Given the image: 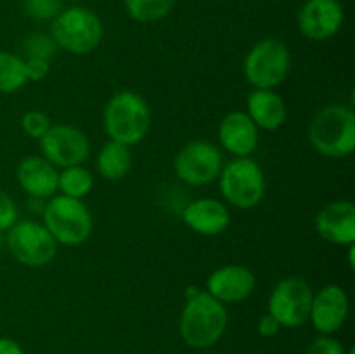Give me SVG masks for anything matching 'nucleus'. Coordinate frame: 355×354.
I'll return each instance as SVG.
<instances>
[{"label": "nucleus", "instance_id": "2f4dec72", "mask_svg": "<svg viewBox=\"0 0 355 354\" xmlns=\"http://www.w3.org/2000/svg\"><path fill=\"white\" fill-rule=\"evenodd\" d=\"M349 264H350V267L354 269V266H355V262H354V245H349Z\"/></svg>", "mask_w": 355, "mask_h": 354}, {"label": "nucleus", "instance_id": "39448f33", "mask_svg": "<svg viewBox=\"0 0 355 354\" xmlns=\"http://www.w3.org/2000/svg\"><path fill=\"white\" fill-rule=\"evenodd\" d=\"M42 224L47 228L58 245L78 246L90 238L94 229L92 214L78 198L54 194L45 201Z\"/></svg>", "mask_w": 355, "mask_h": 354}, {"label": "nucleus", "instance_id": "7c9ffc66", "mask_svg": "<svg viewBox=\"0 0 355 354\" xmlns=\"http://www.w3.org/2000/svg\"><path fill=\"white\" fill-rule=\"evenodd\" d=\"M0 354H26L23 347L16 342V340L9 339V337H0Z\"/></svg>", "mask_w": 355, "mask_h": 354}, {"label": "nucleus", "instance_id": "6ab92c4d", "mask_svg": "<svg viewBox=\"0 0 355 354\" xmlns=\"http://www.w3.org/2000/svg\"><path fill=\"white\" fill-rule=\"evenodd\" d=\"M246 115L259 130H277L288 120L286 101L269 89H253L246 99Z\"/></svg>", "mask_w": 355, "mask_h": 354}, {"label": "nucleus", "instance_id": "ddd939ff", "mask_svg": "<svg viewBox=\"0 0 355 354\" xmlns=\"http://www.w3.org/2000/svg\"><path fill=\"white\" fill-rule=\"evenodd\" d=\"M349 311L350 302L345 288L329 283L314 294L309 321L318 330L319 335H333L345 325Z\"/></svg>", "mask_w": 355, "mask_h": 354}, {"label": "nucleus", "instance_id": "393cba45", "mask_svg": "<svg viewBox=\"0 0 355 354\" xmlns=\"http://www.w3.org/2000/svg\"><path fill=\"white\" fill-rule=\"evenodd\" d=\"M51 127V117L40 110H30L21 117V128H23V132L28 137L37 139V141H40Z\"/></svg>", "mask_w": 355, "mask_h": 354}, {"label": "nucleus", "instance_id": "a211bd4d", "mask_svg": "<svg viewBox=\"0 0 355 354\" xmlns=\"http://www.w3.org/2000/svg\"><path fill=\"white\" fill-rule=\"evenodd\" d=\"M182 221L198 235L218 236L231 224V212L217 198H198L184 207Z\"/></svg>", "mask_w": 355, "mask_h": 354}, {"label": "nucleus", "instance_id": "4468645a", "mask_svg": "<svg viewBox=\"0 0 355 354\" xmlns=\"http://www.w3.org/2000/svg\"><path fill=\"white\" fill-rule=\"evenodd\" d=\"M257 276L243 264H227L208 276L207 292L224 305L245 302L255 292Z\"/></svg>", "mask_w": 355, "mask_h": 354}, {"label": "nucleus", "instance_id": "f257e3e1", "mask_svg": "<svg viewBox=\"0 0 355 354\" xmlns=\"http://www.w3.org/2000/svg\"><path fill=\"white\" fill-rule=\"evenodd\" d=\"M227 307L207 290L189 285L186 288V304L180 312L179 330L184 342L193 349L215 346L227 330Z\"/></svg>", "mask_w": 355, "mask_h": 354}, {"label": "nucleus", "instance_id": "b1692460", "mask_svg": "<svg viewBox=\"0 0 355 354\" xmlns=\"http://www.w3.org/2000/svg\"><path fill=\"white\" fill-rule=\"evenodd\" d=\"M23 51L24 58H33V59H45L51 61L58 52V45H55L54 38L51 33H42V31H35L30 33L23 42Z\"/></svg>", "mask_w": 355, "mask_h": 354}, {"label": "nucleus", "instance_id": "7ed1b4c3", "mask_svg": "<svg viewBox=\"0 0 355 354\" xmlns=\"http://www.w3.org/2000/svg\"><path fill=\"white\" fill-rule=\"evenodd\" d=\"M309 141L326 158H345L355 149V113L352 106L328 104L309 125Z\"/></svg>", "mask_w": 355, "mask_h": 354}, {"label": "nucleus", "instance_id": "cd10ccee", "mask_svg": "<svg viewBox=\"0 0 355 354\" xmlns=\"http://www.w3.org/2000/svg\"><path fill=\"white\" fill-rule=\"evenodd\" d=\"M305 354H347L342 342L333 339L331 335H319L309 344Z\"/></svg>", "mask_w": 355, "mask_h": 354}, {"label": "nucleus", "instance_id": "2eb2a0df", "mask_svg": "<svg viewBox=\"0 0 355 354\" xmlns=\"http://www.w3.org/2000/svg\"><path fill=\"white\" fill-rule=\"evenodd\" d=\"M315 231L324 242L331 243V245H354L355 205L350 200L329 201L315 217Z\"/></svg>", "mask_w": 355, "mask_h": 354}, {"label": "nucleus", "instance_id": "f8f14e48", "mask_svg": "<svg viewBox=\"0 0 355 354\" xmlns=\"http://www.w3.org/2000/svg\"><path fill=\"white\" fill-rule=\"evenodd\" d=\"M345 10L340 0H305L297 14V26L305 38L326 42L343 26Z\"/></svg>", "mask_w": 355, "mask_h": 354}, {"label": "nucleus", "instance_id": "f3484780", "mask_svg": "<svg viewBox=\"0 0 355 354\" xmlns=\"http://www.w3.org/2000/svg\"><path fill=\"white\" fill-rule=\"evenodd\" d=\"M58 169L44 156H24L16 167V180L30 198L49 200L58 194Z\"/></svg>", "mask_w": 355, "mask_h": 354}, {"label": "nucleus", "instance_id": "6e6552de", "mask_svg": "<svg viewBox=\"0 0 355 354\" xmlns=\"http://www.w3.org/2000/svg\"><path fill=\"white\" fill-rule=\"evenodd\" d=\"M6 243L10 255L26 267H44L54 260L58 243L42 222L33 219H21L9 231Z\"/></svg>", "mask_w": 355, "mask_h": 354}, {"label": "nucleus", "instance_id": "412c9836", "mask_svg": "<svg viewBox=\"0 0 355 354\" xmlns=\"http://www.w3.org/2000/svg\"><path fill=\"white\" fill-rule=\"evenodd\" d=\"M92 187V172L89 169H85L83 165L66 167L58 176V191L59 194H64V196L83 200L87 194H90Z\"/></svg>", "mask_w": 355, "mask_h": 354}, {"label": "nucleus", "instance_id": "423d86ee", "mask_svg": "<svg viewBox=\"0 0 355 354\" xmlns=\"http://www.w3.org/2000/svg\"><path fill=\"white\" fill-rule=\"evenodd\" d=\"M217 180L224 200L241 210L259 207L266 196L267 183L263 170L250 156L224 163Z\"/></svg>", "mask_w": 355, "mask_h": 354}, {"label": "nucleus", "instance_id": "f03ea898", "mask_svg": "<svg viewBox=\"0 0 355 354\" xmlns=\"http://www.w3.org/2000/svg\"><path fill=\"white\" fill-rule=\"evenodd\" d=\"M103 125L110 141L132 148L148 137L151 108L139 92L120 90L107 99L103 111Z\"/></svg>", "mask_w": 355, "mask_h": 354}, {"label": "nucleus", "instance_id": "473e14b6", "mask_svg": "<svg viewBox=\"0 0 355 354\" xmlns=\"http://www.w3.org/2000/svg\"><path fill=\"white\" fill-rule=\"evenodd\" d=\"M66 2H71V3H78V2H82V0H66Z\"/></svg>", "mask_w": 355, "mask_h": 354}, {"label": "nucleus", "instance_id": "9d476101", "mask_svg": "<svg viewBox=\"0 0 355 354\" xmlns=\"http://www.w3.org/2000/svg\"><path fill=\"white\" fill-rule=\"evenodd\" d=\"M224 158L220 148L210 141H191L179 149L173 172L189 186H207L218 179Z\"/></svg>", "mask_w": 355, "mask_h": 354}, {"label": "nucleus", "instance_id": "c85d7f7f", "mask_svg": "<svg viewBox=\"0 0 355 354\" xmlns=\"http://www.w3.org/2000/svg\"><path fill=\"white\" fill-rule=\"evenodd\" d=\"M24 59V73H26L28 82H42L51 73V61L45 59H33V58H23Z\"/></svg>", "mask_w": 355, "mask_h": 354}, {"label": "nucleus", "instance_id": "bb28decb", "mask_svg": "<svg viewBox=\"0 0 355 354\" xmlns=\"http://www.w3.org/2000/svg\"><path fill=\"white\" fill-rule=\"evenodd\" d=\"M19 221L17 205L6 191L0 189V233H6Z\"/></svg>", "mask_w": 355, "mask_h": 354}, {"label": "nucleus", "instance_id": "9b49d317", "mask_svg": "<svg viewBox=\"0 0 355 354\" xmlns=\"http://www.w3.org/2000/svg\"><path fill=\"white\" fill-rule=\"evenodd\" d=\"M38 142H40L42 156L55 169L82 165L90 156L89 137L75 125L52 124V127Z\"/></svg>", "mask_w": 355, "mask_h": 354}, {"label": "nucleus", "instance_id": "5701e85b", "mask_svg": "<svg viewBox=\"0 0 355 354\" xmlns=\"http://www.w3.org/2000/svg\"><path fill=\"white\" fill-rule=\"evenodd\" d=\"M175 0H125V10L135 23H156L168 16Z\"/></svg>", "mask_w": 355, "mask_h": 354}, {"label": "nucleus", "instance_id": "a878e982", "mask_svg": "<svg viewBox=\"0 0 355 354\" xmlns=\"http://www.w3.org/2000/svg\"><path fill=\"white\" fill-rule=\"evenodd\" d=\"M64 0H23L26 16L35 21H52L62 10Z\"/></svg>", "mask_w": 355, "mask_h": 354}, {"label": "nucleus", "instance_id": "72a5a7b5", "mask_svg": "<svg viewBox=\"0 0 355 354\" xmlns=\"http://www.w3.org/2000/svg\"><path fill=\"white\" fill-rule=\"evenodd\" d=\"M347 354H355V351H354V347H352V349H349V351H347Z\"/></svg>", "mask_w": 355, "mask_h": 354}, {"label": "nucleus", "instance_id": "20e7f679", "mask_svg": "<svg viewBox=\"0 0 355 354\" xmlns=\"http://www.w3.org/2000/svg\"><path fill=\"white\" fill-rule=\"evenodd\" d=\"M51 37L58 49L73 56L96 51L104 38V24L94 10L82 6L62 9L51 23Z\"/></svg>", "mask_w": 355, "mask_h": 354}, {"label": "nucleus", "instance_id": "aec40b11", "mask_svg": "<svg viewBox=\"0 0 355 354\" xmlns=\"http://www.w3.org/2000/svg\"><path fill=\"white\" fill-rule=\"evenodd\" d=\"M134 156L130 146L116 141H107L99 149L96 158L97 172L106 180H121L132 170Z\"/></svg>", "mask_w": 355, "mask_h": 354}, {"label": "nucleus", "instance_id": "c756f323", "mask_svg": "<svg viewBox=\"0 0 355 354\" xmlns=\"http://www.w3.org/2000/svg\"><path fill=\"white\" fill-rule=\"evenodd\" d=\"M281 328H283V326L279 325V321H277L272 314H269V312H266V314L259 319V323H257V330H259V333L262 337H267V339H269V337L277 335Z\"/></svg>", "mask_w": 355, "mask_h": 354}, {"label": "nucleus", "instance_id": "dca6fc26", "mask_svg": "<svg viewBox=\"0 0 355 354\" xmlns=\"http://www.w3.org/2000/svg\"><path fill=\"white\" fill-rule=\"evenodd\" d=\"M260 130L245 111H231L218 125V142L234 158L250 156L259 146Z\"/></svg>", "mask_w": 355, "mask_h": 354}, {"label": "nucleus", "instance_id": "0eeeda50", "mask_svg": "<svg viewBox=\"0 0 355 354\" xmlns=\"http://www.w3.org/2000/svg\"><path fill=\"white\" fill-rule=\"evenodd\" d=\"M291 54L279 38L267 37L257 42L243 61V75L253 89L276 90L288 78Z\"/></svg>", "mask_w": 355, "mask_h": 354}, {"label": "nucleus", "instance_id": "1a4fd4ad", "mask_svg": "<svg viewBox=\"0 0 355 354\" xmlns=\"http://www.w3.org/2000/svg\"><path fill=\"white\" fill-rule=\"evenodd\" d=\"M314 290L307 280L300 276L283 278L272 288L267 302V312L279 321L281 326L297 328L309 321Z\"/></svg>", "mask_w": 355, "mask_h": 354}, {"label": "nucleus", "instance_id": "4be33fe9", "mask_svg": "<svg viewBox=\"0 0 355 354\" xmlns=\"http://www.w3.org/2000/svg\"><path fill=\"white\" fill-rule=\"evenodd\" d=\"M26 83L24 59L14 52L0 51V94H14Z\"/></svg>", "mask_w": 355, "mask_h": 354}]
</instances>
